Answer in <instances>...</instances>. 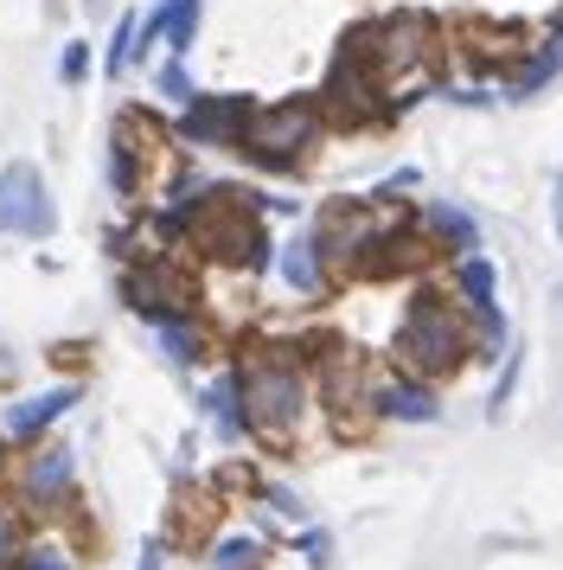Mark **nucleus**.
<instances>
[{
  "label": "nucleus",
  "mask_w": 563,
  "mask_h": 570,
  "mask_svg": "<svg viewBox=\"0 0 563 570\" xmlns=\"http://www.w3.org/2000/svg\"><path fill=\"white\" fill-rule=\"evenodd\" d=\"M0 232L7 237H46L51 232V199L32 160L0 167Z\"/></svg>",
  "instance_id": "423d86ee"
},
{
  "label": "nucleus",
  "mask_w": 563,
  "mask_h": 570,
  "mask_svg": "<svg viewBox=\"0 0 563 570\" xmlns=\"http://www.w3.org/2000/svg\"><path fill=\"white\" fill-rule=\"evenodd\" d=\"M13 564H20V558H13ZM20 570H65V558H58V551H32Z\"/></svg>",
  "instance_id": "4be33fe9"
},
{
  "label": "nucleus",
  "mask_w": 563,
  "mask_h": 570,
  "mask_svg": "<svg viewBox=\"0 0 563 570\" xmlns=\"http://www.w3.org/2000/svg\"><path fill=\"white\" fill-rule=\"evenodd\" d=\"M435 232H448V237H455V244H461V250H474V244H481V237H474V225H467L461 212H448V206L435 212Z\"/></svg>",
  "instance_id": "dca6fc26"
},
{
  "label": "nucleus",
  "mask_w": 563,
  "mask_h": 570,
  "mask_svg": "<svg viewBox=\"0 0 563 570\" xmlns=\"http://www.w3.org/2000/svg\"><path fill=\"white\" fill-rule=\"evenodd\" d=\"M551 78H557V52H537L532 65L518 71V97H525V90H537V83H551Z\"/></svg>",
  "instance_id": "2eb2a0df"
},
{
  "label": "nucleus",
  "mask_w": 563,
  "mask_h": 570,
  "mask_svg": "<svg viewBox=\"0 0 563 570\" xmlns=\"http://www.w3.org/2000/svg\"><path fill=\"white\" fill-rule=\"evenodd\" d=\"M128 58H135V20H122V27H116V46H109V71H122Z\"/></svg>",
  "instance_id": "aec40b11"
},
{
  "label": "nucleus",
  "mask_w": 563,
  "mask_h": 570,
  "mask_svg": "<svg viewBox=\"0 0 563 570\" xmlns=\"http://www.w3.org/2000/svg\"><path fill=\"white\" fill-rule=\"evenodd\" d=\"M461 288H467V302H474L481 314H493V263L467 257L461 263Z\"/></svg>",
  "instance_id": "4468645a"
},
{
  "label": "nucleus",
  "mask_w": 563,
  "mask_h": 570,
  "mask_svg": "<svg viewBox=\"0 0 563 570\" xmlns=\"http://www.w3.org/2000/svg\"><path fill=\"white\" fill-rule=\"evenodd\" d=\"M551 212H557V237H563V167H557V186H551Z\"/></svg>",
  "instance_id": "5701e85b"
},
{
  "label": "nucleus",
  "mask_w": 563,
  "mask_h": 570,
  "mask_svg": "<svg viewBox=\"0 0 563 570\" xmlns=\"http://www.w3.org/2000/svg\"><path fill=\"white\" fill-rule=\"evenodd\" d=\"M192 27H199V0H174V7H160L154 39H167V52H186L192 46Z\"/></svg>",
  "instance_id": "ddd939ff"
},
{
  "label": "nucleus",
  "mask_w": 563,
  "mask_h": 570,
  "mask_svg": "<svg viewBox=\"0 0 563 570\" xmlns=\"http://www.w3.org/2000/svg\"><path fill=\"white\" fill-rule=\"evenodd\" d=\"M58 71H65V78H83V71H90V52H83V46H65V65H58Z\"/></svg>",
  "instance_id": "412c9836"
},
{
  "label": "nucleus",
  "mask_w": 563,
  "mask_h": 570,
  "mask_svg": "<svg viewBox=\"0 0 563 570\" xmlns=\"http://www.w3.org/2000/svg\"><path fill=\"white\" fill-rule=\"evenodd\" d=\"M397 353H404L409 372H423V379H442V372H455L467 360V327H461V314L448 302H409L404 327H397Z\"/></svg>",
  "instance_id": "f03ea898"
},
{
  "label": "nucleus",
  "mask_w": 563,
  "mask_h": 570,
  "mask_svg": "<svg viewBox=\"0 0 563 570\" xmlns=\"http://www.w3.org/2000/svg\"><path fill=\"white\" fill-rule=\"evenodd\" d=\"M211 570H256V544H225L211 558Z\"/></svg>",
  "instance_id": "a211bd4d"
},
{
  "label": "nucleus",
  "mask_w": 563,
  "mask_h": 570,
  "mask_svg": "<svg viewBox=\"0 0 563 570\" xmlns=\"http://www.w3.org/2000/svg\"><path fill=\"white\" fill-rule=\"evenodd\" d=\"M65 488H71V449L46 442V449H39V455L20 468V493L32 500V507H51Z\"/></svg>",
  "instance_id": "6e6552de"
},
{
  "label": "nucleus",
  "mask_w": 563,
  "mask_h": 570,
  "mask_svg": "<svg viewBox=\"0 0 563 570\" xmlns=\"http://www.w3.org/2000/svg\"><path fill=\"white\" fill-rule=\"evenodd\" d=\"M365 52H372V71H378V83L391 90V83H404V78H416V71H429L435 27L423 20V13H397V20H384V27H365Z\"/></svg>",
  "instance_id": "20e7f679"
},
{
  "label": "nucleus",
  "mask_w": 563,
  "mask_h": 570,
  "mask_svg": "<svg viewBox=\"0 0 563 570\" xmlns=\"http://www.w3.org/2000/svg\"><path fill=\"white\" fill-rule=\"evenodd\" d=\"M372 404H378L384 416H404V423H435V397L423 385H378Z\"/></svg>",
  "instance_id": "9b49d317"
},
{
  "label": "nucleus",
  "mask_w": 563,
  "mask_h": 570,
  "mask_svg": "<svg viewBox=\"0 0 563 570\" xmlns=\"http://www.w3.org/2000/svg\"><path fill=\"white\" fill-rule=\"evenodd\" d=\"M128 302H135L141 314H179L186 308V283L167 276V263H148V269L128 276Z\"/></svg>",
  "instance_id": "1a4fd4ad"
},
{
  "label": "nucleus",
  "mask_w": 563,
  "mask_h": 570,
  "mask_svg": "<svg viewBox=\"0 0 563 570\" xmlns=\"http://www.w3.org/2000/svg\"><path fill=\"white\" fill-rule=\"evenodd\" d=\"M77 404V385H58V391H39V397H26L20 411H7V436L13 442H32L46 423H58V416Z\"/></svg>",
  "instance_id": "9d476101"
},
{
  "label": "nucleus",
  "mask_w": 563,
  "mask_h": 570,
  "mask_svg": "<svg viewBox=\"0 0 563 570\" xmlns=\"http://www.w3.org/2000/svg\"><path fill=\"white\" fill-rule=\"evenodd\" d=\"M13 558H20V519L0 507V570H13Z\"/></svg>",
  "instance_id": "f3484780"
},
{
  "label": "nucleus",
  "mask_w": 563,
  "mask_h": 570,
  "mask_svg": "<svg viewBox=\"0 0 563 570\" xmlns=\"http://www.w3.org/2000/svg\"><path fill=\"white\" fill-rule=\"evenodd\" d=\"M192 244L211 250V257H225V263H256L263 232H256L244 193H205V206L192 212Z\"/></svg>",
  "instance_id": "39448f33"
},
{
  "label": "nucleus",
  "mask_w": 563,
  "mask_h": 570,
  "mask_svg": "<svg viewBox=\"0 0 563 570\" xmlns=\"http://www.w3.org/2000/svg\"><path fill=\"white\" fill-rule=\"evenodd\" d=\"M282 276H288L295 295H320V283H327V276H320V250H314V244H288V250H282Z\"/></svg>",
  "instance_id": "f8f14e48"
},
{
  "label": "nucleus",
  "mask_w": 563,
  "mask_h": 570,
  "mask_svg": "<svg viewBox=\"0 0 563 570\" xmlns=\"http://www.w3.org/2000/svg\"><path fill=\"white\" fill-rule=\"evenodd\" d=\"M250 97H192L186 104V135L192 141H218V148H237L244 141V122H250Z\"/></svg>",
  "instance_id": "0eeeda50"
},
{
  "label": "nucleus",
  "mask_w": 563,
  "mask_h": 570,
  "mask_svg": "<svg viewBox=\"0 0 563 570\" xmlns=\"http://www.w3.org/2000/svg\"><path fill=\"white\" fill-rule=\"evenodd\" d=\"M160 97H174V104H192V83L179 65H160Z\"/></svg>",
  "instance_id": "6ab92c4d"
},
{
  "label": "nucleus",
  "mask_w": 563,
  "mask_h": 570,
  "mask_svg": "<svg viewBox=\"0 0 563 570\" xmlns=\"http://www.w3.org/2000/svg\"><path fill=\"white\" fill-rule=\"evenodd\" d=\"M237 404H244V423L263 442H288L307 411V385H302V372H295V360H282V353L250 360L244 379H237Z\"/></svg>",
  "instance_id": "f257e3e1"
},
{
  "label": "nucleus",
  "mask_w": 563,
  "mask_h": 570,
  "mask_svg": "<svg viewBox=\"0 0 563 570\" xmlns=\"http://www.w3.org/2000/svg\"><path fill=\"white\" fill-rule=\"evenodd\" d=\"M314 135H320V104H314V97H288V104L250 109L237 148L250 160H263V167H295V160L314 148Z\"/></svg>",
  "instance_id": "7ed1b4c3"
}]
</instances>
